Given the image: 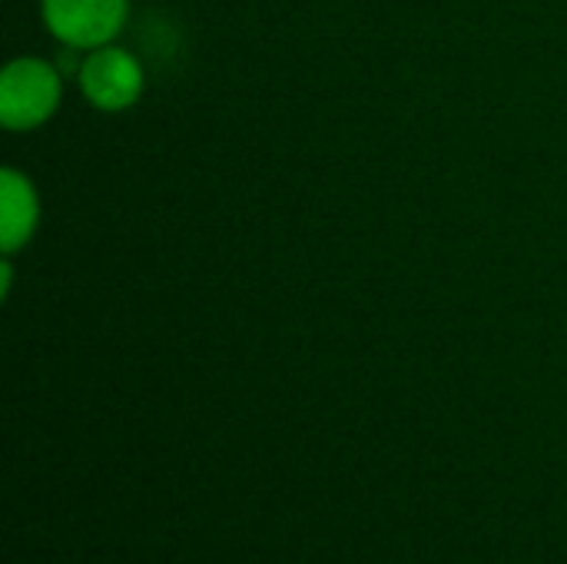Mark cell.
<instances>
[{"label":"cell","mask_w":567,"mask_h":564,"mask_svg":"<svg viewBox=\"0 0 567 564\" xmlns=\"http://www.w3.org/2000/svg\"><path fill=\"white\" fill-rule=\"evenodd\" d=\"M60 100V76L43 60H13L0 76V120L10 130L43 123Z\"/></svg>","instance_id":"cell-1"},{"label":"cell","mask_w":567,"mask_h":564,"mask_svg":"<svg viewBox=\"0 0 567 564\" xmlns=\"http://www.w3.org/2000/svg\"><path fill=\"white\" fill-rule=\"evenodd\" d=\"M47 27L70 47H103L126 17V0H43Z\"/></svg>","instance_id":"cell-2"},{"label":"cell","mask_w":567,"mask_h":564,"mask_svg":"<svg viewBox=\"0 0 567 564\" xmlns=\"http://www.w3.org/2000/svg\"><path fill=\"white\" fill-rule=\"evenodd\" d=\"M80 83L93 106L100 110H123L130 106L143 90V70L140 63L113 47H96L80 63Z\"/></svg>","instance_id":"cell-3"},{"label":"cell","mask_w":567,"mask_h":564,"mask_svg":"<svg viewBox=\"0 0 567 564\" xmlns=\"http://www.w3.org/2000/svg\"><path fill=\"white\" fill-rule=\"evenodd\" d=\"M37 226V196L30 189V183L13 173L3 170L0 176V246L3 253L20 249L30 233Z\"/></svg>","instance_id":"cell-4"}]
</instances>
